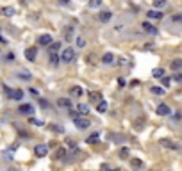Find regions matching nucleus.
<instances>
[{"mask_svg": "<svg viewBox=\"0 0 182 171\" xmlns=\"http://www.w3.org/2000/svg\"><path fill=\"white\" fill-rule=\"evenodd\" d=\"M73 123H75V127H77L79 130H86V128H89V125H91V121H89L88 118H82V116L73 118Z\"/></svg>", "mask_w": 182, "mask_h": 171, "instance_id": "f257e3e1", "label": "nucleus"}, {"mask_svg": "<svg viewBox=\"0 0 182 171\" xmlns=\"http://www.w3.org/2000/svg\"><path fill=\"white\" fill-rule=\"evenodd\" d=\"M4 91L7 93V96H9L11 100H21V98H23V91H21V89H9V87L4 86Z\"/></svg>", "mask_w": 182, "mask_h": 171, "instance_id": "f03ea898", "label": "nucleus"}, {"mask_svg": "<svg viewBox=\"0 0 182 171\" xmlns=\"http://www.w3.org/2000/svg\"><path fill=\"white\" fill-rule=\"evenodd\" d=\"M61 59H63L64 62H71V61L75 59V50H73V48H70V46H68V48H64V50H63V54H61Z\"/></svg>", "mask_w": 182, "mask_h": 171, "instance_id": "7ed1b4c3", "label": "nucleus"}, {"mask_svg": "<svg viewBox=\"0 0 182 171\" xmlns=\"http://www.w3.org/2000/svg\"><path fill=\"white\" fill-rule=\"evenodd\" d=\"M18 112H20V114H27V116H30V114H34V107H32L30 103H21V105L18 107Z\"/></svg>", "mask_w": 182, "mask_h": 171, "instance_id": "20e7f679", "label": "nucleus"}, {"mask_svg": "<svg viewBox=\"0 0 182 171\" xmlns=\"http://www.w3.org/2000/svg\"><path fill=\"white\" fill-rule=\"evenodd\" d=\"M34 153H36L38 157H46V153H48V146H46V145H38V146L34 148Z\"/></svg>", "mask_w": 182, "mask_h": 171, "instance_id": "39448f33", "label": "nucleus"}, {"mask_svg": "<svg viewBox=\"0 0 182 171\" xmlns=\"http://www.w3.org/2000/svg\"><path fill=\"white\" fill-rule=\"evenodd\" d=\"M36 55H38V50H36L34 46H30V48L25 50V57H27V61H36Z\"/></svg>", "mask_w": 182, "mask_h": 171, "instance_id": "423d86ee", "label": "nucleus"}, {"mask_svg": "<svg viewBox=\"0 0 182 171\" xmlns=\"http://www.w3.org/2000/svg\"><path fill=\"white\" fill-rule=\"evenodd\" d=\"M170 112H172V111H170V107H168L166 103H159V105H157V114H159V116H168Z\"/></svg>", "mask_w": 182, "mask_h": 171, "instance_id": "0eeeda50", "label": "nucleus"}, {"mask_svg": "<svg viewBox=\"0 0 182 171\" xmlns=\"http://www.w3.org/2000/svg\"><path fill=\"white\" fill-rule=\"evenodd\" d=\"M38 43H39V45H43V46H48V45L52 43V37H50L48 34H41V36L38 37Z\"/></svg>", "mask_w": 182, "mask_h": 171, "instance_id": "6e6552de", "label": "nucleus"}, {"mask_svg": "<svg viewBox=\"0 0 182 171\" xmlns=\"http://www.w3.org/2000/svg\"><path fill=\"white\" fill-rule=\"evenodd\" d=\"M143 29H145L148 34H157V29H155L152 23H148V21H143Z\"/></svg>", "mask_w": 182, "mask_h": 171, "instance_id": "1a4fd4ad", "label": "nucleus"}, {"mask_svg": "<svg viewBox=\"0 0 182 171\" xmlns=\"http://www.w3.org/2000/svg\"><path fill=\"white\" fill-rule=\"evenodd\" d=\"M147 16H148L150 20H161V18H163V12H159V11H148Z\"/></svg>", "mask_w": 182, "mask_h": 171, "instance_id": "9d476101", "label": "nucleus"}, {"mask_svg": "<svg viewBox=\"0 0 182 171\" xmlns=\"http://www.w3.org/2000/svg\"><path fill=\"white\" fill-rule=\"evenodd\" d=\"M97 111H98V112H105V111H107V102H105V100L97 102Z\"/></svg>", "mask_w": 182, "mask_h": 171, "instance_id": "9b49d317", "label": "nucleus"}, {"mask_svg": "<svg viewBox=\"0 0 182 171\" xmlns=\"http://www.w3.org/2000/svg\"><path fill=\"white\" fill-rule=\"evenodd\" d=\"M111 16H113V14H111L109 11H102V12L98 14V18H100V21H109V20H111Z\"/></svg>", "mask_w": 182, "mask_h": 171, "instance_id": "f8f14e48", "label": "nucleus"}, {"mask_svg": "<svg viewBox=\"0 0 182 171\" xmlns=\"http://www.w3.org/2000/svg\"><path fill=\"white\" fill-rule=\"evenodd\" d=\"M102 62H104V64H113V62H114V55H113V54H105V55L102 57Z\"/></svg>", "mask_w": 182, "mask_h": 171, "instance_id": "ddd939ff", "label": "nucleus"}, {"mask_svg": "<svg viewBox=\"0 0 182 171\" xmlns=\"http://www.w3.org/2000/svg\"><path fill=\"white\" fill-rule=\"evenodd\" d=\"M57 103H59L61 107H68V109L71 107V100H68V98H59V100H57Z\"/></svg>", "mask_w": 182, "mask_h": 171, "instance_id": "4468645a", "label": "nucleus"}, {"mask_svg": "<svg viewBox=\"0 0 182 171\" xmlns=\"http://www.w3.org/2000/svg\"><path fill=\"white\" fill-rule=\"evenodd\" d=\"M2 14H4V16H13V14H14V9H13V7H4V9H2Z\"/></svg>", "mask_w": 182, "mask_h": 171, "instance_id": "2eb2a0df", "label": "nucleus"}, {"mask_svg": "<svg viewBox=\"0 0 182 171\" xmlns=\"http://www.w3.org/2000/svg\"><path fill=\"white\" fill-rule=\"evenodd\" d=\"M50 62H52L54 66H55V64L59 62V55H57L55 52H50Z\"/></svg>", "mask_w": 182, "mask_h": 171, "instance_id": "dca6fc26", "label": "nucleus"}, {"mask_svg": "<svg viewBox=\"0 0 182 171\" xmlns=\"http://www.w3.org/2000/svg\"><path fill=\"white\" fill-rule=\"evenodd\" d=\"M95 141H98V132H95V134H91L88 139H86V143H89V145H93Z\"/></svg>", "mask_w": 182, "mask_h": 171, "instance_id": "f3484780", "label": "nucleus"}, {"mask_svg": "<svg viewBox=\"0 0 182 171\" xmlns=\"http://www.w3.org/2000/svg\"><path fill=\"white\" fill-rule=\"evenodd\" d=\"M163 75H164V70H163V68H155V70H154V77H155V79H161Z\"/></svg>", "mask_w": 182, "mask_h": 171, "instance_id": "a211bd4d", "label": "nucleus"}, {"mask_svg": "<svg viewBox=\"0 0 182 171\" xmlns=\"http://www.w3.org/2000/svg\"><path fill=\"white\" fill-rule=\"evenodd\" d=\"M89 98H91L93 102H100V100H102V96H100V93H91V95H89Z\"/></svg>", "mask_w": 182, "mask_h": 171, "instance_id": "6ab92c4d", "label": "nucleus"}, {"mask_svg": "<svg viewBox=\"0 0 182 171\" xmlns=\"http://www.w3.org/2000/svg\"><path fill=\"white\" fill-rule=\"evenodd\" d=\"M88 111H89V107H88V105H84V103H80V105H79V112H80V114H88Z\"/></svg>", "mask_w": 182, "mask_h": 171, "instance_id": "aec40b11", "label": "nucleus"}, {"mask_svg": "<svg viewBox=\"0 0 182 171\" xmlns=\"http://www.w3.org/2000/svg\"><path fill=\"white\" fill-rule=\"evenodd\" d=\"M182 68V61H173L172 62V70H181Z\"/></svg>", "mask_w": 182, "mask_h": 171, "instance_id": "412c9836", "label": "nucleus"}, {"mask_svg": "<svg viewBox=\"0 0 182 171\" xmlns=\"http://www.w3.org/2000/svg\"><path fill=\"white\" fill-rule=\"evenodd\" d=\"M161 79H163V86H164V87H168V86L172 84V79H170V77H161Z\"/></svg>", "mask_w": 182, "mask_h": 171, "instance_id": "4be33fe9", "label": "nucleus"}, {"mask_svg": "<svg viewBox=\"0 0 182 171\" xmlns=\"http://www.w3.org/2000/svg\"><path fill=\"white\" fill-rule=\"evenodd\" d=\"M152 93H154V95H163V93H164V89L155 86V87H152Z\"/></svg>", "mask_w": 182, "mask_h": 171, "instance_id": "5701e85b", "label": "nucleus"}, {"mask_svg": "<svg viewBox=\"0 0 182 171\" xmlns=\"http://www.w3.org/2000/svg\"><path fill=\"white\" fill-rule=\"evenodd\" d=\"M59 46H61V43H50V52H55V50H59Z\"/></svg>", "mask_w": 182, "mask_h": 171, "instance_id": "b1692460", "label": "nucleus"}, {"mask_svg": "<svg viewBox=\"0 0 182 171\" xmlns=\"http://www.w3.org/2000/svg\"><path fill=\"white\" fill-rule=\"evenodd\" d=\"M39 103H41V107H45V109H48V107H50V103H48L45 98H39Z\"/></svg>", "mask_w": 182, "mask_h": 171, "instance_id": "393cba45", "label": "nucleus"}, {"mask_svg": "<svg viewBox=\"0 0 182 171\" xmlns=\"http://www.w3.org/2000/svg\"><path fill=\"white\" fill-rule=\"evenodd\" d=\"M127 155H129V150H127V148H122V150H120V157H122V159H125Z\"/></svg>", "mask_w": 182, "mask_h": 171, "instance_id": "a878e982", "label": "nucleus"}, {"mask_svg": "<svg viewBox=\"0 0 182 171\" xmlns=\"http://www.w3.org/2000/svg\"><path fill=\"white\" fill-rule=\"evenodd\" d=\"M100 4H102V0H91L89 2V7H98Z\"/></svg>", "mask_w": 182, "mask_h": 171, "instance_id": "bb28decb", "label": "nucleus"}, {"mask_svg": "<svg viewBox=\"0 0 182 171\" xmlns=\"http://www.w3.org/2000/svg\"><path fill=\"white\" fill-rule=\"evenodd\" d=\"M77 46H80V48H82V46H86V41H84L82 37H79V39H77Z\"/></svg>", "mask_w": 182, "mask_h": 171, "instance_id": "cd10ccee", "label": "nucleus"}, {"mask_svg": "<svg viewBox=\"0 0 182 171\" xmlns=\"http://www.w3.org/2000/svg\"><path fill=\"white\" fill-rule=\"evenodd\" d=\"M164 4H166L164 0H154V5H157V7H163Z\"/></svg>", "mask_w": 182, "mask_h": 171, "instance_id": "c85d7f7f", "label": "nucleus"}, {"mask_svg": "<svg viewBox=\"0 0 182 171\" xmlns=\"http://www.w3.org/2000/svg\"><path fill=\"white\" fill-rule=\"evenodd\" d=\"M18 77H20V79H27V80H29V79H30V73H18Z\"/></svg>", "mask_w": 182, "mask_h": 171, "instance_id": "c756f323", "label": "nucleus"}, {"mask_svg": "<svg viewBox=\"0 0 182 171\" xmlns=\"http://www.w3.org/2000/svg\"><path fill=\"white\" fill-rule=\"evenodd\" d=\"M71 93H73V95H82V89H80V87H73Z\"/></svg>", "mask_w": 182, "mask_h": 171, "instance_id": "7c9ffc66", "label": "nucleus"}, {"mask_svg": "<svg viewBox=\"0 0 182 171\" xmlns=\"http://www.w3.org/2000/svg\"><path fill=\"white\" fill-rule=\"evenodd\" d=\"M132 166H134V168H141L143 162H141V161H132Z\"/></svg>", "mask_w": 182, "mask_h": 171, "instance_id": "2f4dec72", "label": "nucleus"}, {"mask_svg": "<svg viewBox=\"0 0 182 171\" xmlns=\"http://www.w3.org/2000/svg\"><path fill=\"white\" fill-rule=\"evenodd\" d=\"M173 21H182V12H181V14H175V16H173Z\"/></svg>", "mask_w": 182, "mask_h": 171, "instance_id": "473e14b6", "label": "nucleus"}, {"mask_svg": "<svg viewBox=\"0 0 182 171\" xmlns=\"http://www.w3.org/2000/svg\"><path fill=\"white\" fill-rule=\"evenodd\" d=\"M52 130H55V132H63V128H61L59 125H52Z\"/></svg>", "mask_w": 182, "mask_h": 171, "instance_id": "72a5a7b5", "label": "nucleus"}, {"mask_svg": "<svg viewBox=\"0 0 182 171\" xmlns=\"http://www.w3.org/2000/svg\"><path fill=\"white\" fill-rule=\"evenodd\" d=\"M175 80H177V82H182V75L181 73H175Z\"/></svg>", "mask_w": 182, "mask_h": 171, "instance_id": "f704fd0d", "label": "nucleus"}, {"mask_svg": "<svg viewBox=\"0 0 182 171\" xmlns=\"http://www.w3.org/2000/svg\"><path fill=\"white\" fill-rule=\"evenodd\" d=\"M5 59H7V61H13V59H14V54H7Z\"/></svg>", "mask_w": 182, "mask_h": 171, "instance_id": "c9c22d12", "label": "nucleus"}, {"mask_svg": "<svg viewBox=\"0 0 182 171\" xmlns=\"http://www.w3.org/2000/svg\"><path fill=\"white\" fill-rule=\"evenodd\" d=\"M0 41H2V43H5V37L2 36V32H0Z\"/></svg>", "mask_w": 182, "mask_h": 171, "instance_id": "e433bc0d", "label": "nucleus"}, {"mask_svg": "<svg viewBox=\"0 0 182 171\" xmlns=\"http://www.w3.org/2000/svg\"><path fill=\"white\" fill-rule=\"evenodd\" d=\"M61 2H63V4H68V2H70V0H61Z\"/></svg>", "mask_w": 182, "mask_h": 171, "instance_id": "4c0bfd02", "label": "nucleus"}]
</instances>
